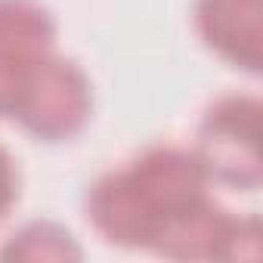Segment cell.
<instances>
[{"label":"cell","mask_w":263,"mask_h":263,"mask_svg":"<svg viewBox=\"0 0 263 263\" xmlns=\"http://www.w3.org/2000/svg\"><path fill=\"white\" fill-rule=\"evenodd\" d=\"M121 177L143 217L146 251L171 223L211 201V177L195 152L183 146H149L121 167Z\"/></svg>","instance_id":"1"},{"label":"cell","mask_w":263,"mask_h":263,"mask_svg":"<svg viewBox=\"0 0 263 263\" xmlns=\"http://www.w3.org/2000/svg\"><path fill=\"white\" fill-rule=\"evenodd\" d=\"M260 115L263 105L251 93H226L204 108L192 152L211 183H223L241 192L260 189Z\"/></svg>","instance_id":"2"},{"label":"cell","mask_w":263,"mask_h":263,"mask_svg":"<svg viewBox=\"0 0 263 263\" xmlns=\"http://www.w3.org/2000/svg\"><path fill=\"white\" fill-rule=\"evenodd\" d=\"M93 115L90 74L62 53H47L22 87L13 118L41 143L74 140Z\"/></svg>","instance_id":"3"},{"label":"cell","mask_w":263,"mask_h":263,"mask_svg":"<svg viewBox=\"0 0 263 263\" xmlns=\"http://www.w3.org/2000/svg\"><path fill=\"white\" fill-rule=\"evenodd\" d=\"M56 50V19L37 0H0V118H13L34 65Z\"/></svg>","instance_id":"4"},{"label":"cell","mask_w":263,"mask_h":263,"mask_svg":"<svg viewBox=\"0 0 263 263\" xmlns=\"http://www.w3.org/2000/svg\"><path fill=\"white\" fill-rule=\"evenodd\" d=\"M192 22L201 44L214 56L245 74H260L263 0H195Z\"/></svg>","instance_id":"5"},{"label":"cell","mask_w":263,"mask_h":263,"mask_svg":"<svg viewBox=\"0 0 263 263\" xmlns=\"http://www.w3.org/2000/svg\"><path fill=\"white\" fill-rule=\"evenodd\" d=\"M81 257H84L81 241L71 235V229H65L56 220H31L0 245V260L10 263H44V260L71 263Z\"/></svg>","instance_id":"6"},{"label":"cell","mask_w":263,"mask_h":263,"mask_svg":"<svg viewBox=\"0 0 263 263\" xmlns=\"http://www.w3.org/2000/svg\"><path fill=\"white\" fill-rule=\"evenodd\" d=\"M19 201V164L7 146H0V220Z\"/></svg>","instance_id":"7"}]
</instances>
